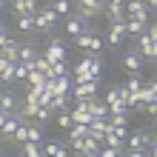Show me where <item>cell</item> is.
<instances>
[{
	"mask_svg": "<svg viewBox=\"0 0 157 157\" xmlns=\"http://www.w3.org/2000/svg\"><path fill=\"white\" fill-rule=\"evenodd\" d=\"M123 14L149 20V6H146V0H123Z\"/></svg>",
	"mask_w": 157,
	"mask_h": 157,
	"instance_id": "6da1fadb",
	"label": "cell"
},
{
	"mask_svg": "<svg viewBox=\"0 0 157 157\" xmlns=\"http://www.w3.org/2000/svg\"><path fill=\"white\" fill-rule=\"evenodd\" d=\"M137 52L143 54V60H154L157 57V46H154V37H151L149 32L137 34Z\"/></svg>",
	"mask_w": 157,
	"mask_h": 157,
	"instance_id": "7a4b0ae2",
	"label": "cell"
},
{
	"mask_svg": "<svg viewBox=\"0 0 157 157\" xmlns=\"http://www.w3.org/2000/svg\"><path fill=\"white\" fill-rule=\"evenodd\" d=\"M123 66H126V71H128V75H140V71H143V54L137 52V46H132V49L126 52Z\"/></svg>",
	"mask_w": 157,
	"mask_h": 157,
	"instance_id": "3957f363",
	"label": "cell"
},
{
	"mask_svg": "<svg viewBox=\"0 0 157 157\" xmlns=\"http://www.w3.org/2000/svg\"><path fill=\"white\" fill-rule=\"evenodd\" d=\"M75 100L83 97H97V80H86V83H71V91H69Z\"/></svg>",
	"mask_w": 157,
	"mask_h": 157,
	"instance_id": "277c9868",
	"label": "cell"
},
{
	"mask_svg": "<svg viewBox=\"0 0 157 157\" xmlns=\"http://www.w3.org/2000/svg\"><path fill=\"white\" fill-rule=\"evenodd\" d=\"M123 40H126V20H123V17H114L112 26H109V43L120 46Z\"/></svg>",
	"mask_w": 157,
	"mask_h": 157,
	"instance_id": "5b68a950",
	"label": "cell"
},
{
	"mask_svg": "<svg viewBox=\"0 0 157 157\" xmlns=\"http://www.w3.org/2000/svg\"><path fill=\"white\" fill-rule=\"evenodd\" d=\"M43 57L49 60V63H57V60H66V46H63L60 40H52V43H49V49L43 52Z\"/></svg>",
	"mask_w": 157,
	"mask_h": 157,
	"instance_id": "8992f818",
	"label": "cell"
},
{
	"mask_svg": "<svg viewBox=\"0 0 157 157\" xmlns=\"http://www.w3.org/2000/svg\"><path fill=\"white\" fill-rule=\"evenodd\" d=\"M146 23L149 20H140V17H126V37H137V34L146 32Z\"/></svg>",
	"mask_w": 157,
	"mask_h": 157,
	"instance_id": "52a82bcc",
	"label": "cell"
},
{
	"mask_svg": "<svg viewBox=\"0 0 157 157\" xmlns=\"http://www.w3.org/2000/svg\"><path fill=\"white\" fill-rule=\"evenodd\" d=\"M17 49H20V43H17V40H12V37H6V40H3V46H0V54H3L6 60L17 63Z\"/></svg>",
	"mask_w": 157,
	"mask_h": 157,
	"instance_id": "ba28073f",
	"label": "cell"
},
{
	"mask_svg": "<svg viewBox=\"0 0 157 157\" xmlns=\"http://www.w3.org/2000/svg\"><path fill=\"white\" fill-rule=\"evenodd\" d=\"M14 14H34L37 12V0H12Z\"/></svg>",
	"mask_w": 157,
	"mask_h": 157,
	"instance_id": "9c48e42d",
	"label": "cell"
},
{
	"mask_svg": "<svg viewBox=\"0 0 157 157\" xmlns=\"http://www.w3.org/2000/svg\"><path fill=\"white\" fill-rule=\"evenodd\" d=\"M0 109L3 112H17V91H0Z\"/></svg>",
	"mask_w": 157,
	"mask_h": 157,
	"instance_id": "30bf717a",
	"label": "cell"
},
{
	"mask_svg": "<svg viewBox=\"0 0 157 157\" xmlns=\"http://www.w3.org/2000/svg\"><path fill=\"white\" fill-rule=\"evenodd\" d=\"M20 154H26V157H43V143L40 140H23Z\"/></svg>",
	"mask_w": 157,
	"mask_h": 157,
	"instance_id": "8fae6325",
	"label": "cell"
},
{
	"mask_svg": "<svg viewBox=\"0 0 157 157\" xmlns=\"http://www.w3.org/2000/svg\"><path fill=\"white\" fill-rule=\"evenodd\" d=\"M49 109H52V114H57V112H69V94H52Z\"/></svg>",
	"mask_w": 157,
	"mask_h": 157,
	"instance_id": "7c38bea8",
	"label": "cell"
},
{
	"mask_svg": "<svg viewBox=\"0 0 157 157\" xmlns=\"http://www.w3.org/2000/svg\"><path fill=\"white\" fill-rule=\"evenodd\" d=\"M86 26H89V23H86V20H80L77 14H69V20H66V32L71 34V37H77V34L86 29Z\"/></svg>",
	"mask_w": 157,
	"mask_h": 157,
	"instance_id": "4fadbf2b",
	"label": "cell"
},
{
	"mask_svg": "<svg viewBox=\"0 0 157 157\" xmlns=\"http://www.w3.org/2000/svg\"><path fill=\"white\" fill-rule=\"evenodd\" d=\"M97 151H100V140H94L91 134H86L83 137V157H97Z\"/></svg>",
	"mask_w": 157,
	"mask_h": 157,
	"instance_id": "5bb4252c",
	"label": "cell"
},
{
	"mask_svg": "<svg viewBox=\"0 0 157 157\" xmlns=\"http://www.w3.org/2000/svg\"><path fill=\"white\" fill-rule=\"evenodd\" d=\"M69 154V149L63 143H46L43 146V157H66Z\"/></svg>",
	"mask_w": 157,
	"mask_h": 157,
	"instance_id": "9a60e30c",
	"label": "cell"
},
{
	"mask_svg": "<svg viewBox=\"0 0 157 157\" xmlns=\"http://www.w3.org/2000/svg\"><path fill=\"white\" fill-rule=\"evenodd\" d=\"M0 77H3V83H12L14 80V63L6 60L3 54H0Z\"/></svg>",
	"mask_w": 157,
	"mask_h": 157,
	"instance_id": "2e32d148",
	"label": "cell"
},
{
	"mask_svg": "<svg viewBox=\"0 0 157 157\" xmlns=\"http://www.w3.org/2000/svg\"><path fill=\"white\" fill-rule=\"evenodd\" d=\"M123 97H126V86H123V83H117V86H112V89L106 91L103 103L109 106V103H114V100H123Z\"/></svg>",
	"mask_w": 157,
	"mask_h": 157,
	"instance_id": "e0dca14e",
	"label": "cell"
},
{
	"mask_svg": "<svg viewBox=\"0 0 157 157\" xmlns=\"http://www.w3.org/2000/svg\"><path fill=\"white\" fill-rule=\"evenodd\" d=\"M49 6H52L60 17H69V14H71V0H52Z\"/></svg>",
	"mask_w": 157,
	"mask_h": 157,
	"instance_id": "ac0fdd59",
	"label": "cell"
},
{
	"mask_svg": "<svg viewBox=\"0 0 157 157\" xmlns=\"http://www.w3.org/2000/svg\"><path fill=\"white\" fill-rule=\"evenodd\" d=\"M34 54H37V46H32V43H20V49H17V60H32Z\"/></svg>",
	"mask_w": 157,
	"mask_h": 157,
	"instance_id": "d6986e66",
	"label": "cell"
},
{
	"mask_svg": "<svg viewBox=\"0 0 157 157\" xmlns=\"http://www.w3.org/2000/svg\"><path fill=\"white\" fill-rule=\"evenodd\" d=\"M17 29L20 32H34V14H17Z\"/></svg>",
	"mask_w": 157,
	"mask_h": 157,
	"instance_id": "ffe728a7",
	"label": "cell"
},
{
	"mask_svg": "<svg viewBox=\"0 0 157 157\" xmlns=\"http://www.w3.org/2000/svg\"><path fill=\"white\" fill-rule=\"evenodd\" d=\"M97 14H100L97 9H91V6H80V3H77V17H80V20H86V23H91V20H94Z\"/></svg>",
	"mask_w": 157,
	"mask_h": 157,
	"instance_id": "44dd1931",
	"label": "cell"
},
{
	"mask_svg": "<svg viewBox=\"0 0 157 157\" xmlns=\"http://www.w3.org/2000/svg\"><path fill=\"white\" fill-rule=\"evenodd\" d=\"M103 146H114V149H120V151H123V140H120V137L114 134V128H109V132L103 134Z\"/></svg>",
	"mask_w": 157,
	"mask_h": 157,
	"instance_id": "7402d4cb",
	"label": "cell"
},
{
	"mask_svg": "<svg viewBox=\"0 0 157 157\" xmlns=\"http://www.w3.org/2000/svg\"><path fill=\"white\" fill-rule=\"evenodd\" d=\"M26 80H29V86H46V75L37 69H32L29 75H26Z\"/></svg>",
	"mask_w": 157,
	"mask_h": 157,
	"instance_id": "603a6c76",
	"label": "cell"
},
{
	"mask_svg": "<svg viewBox=\"0 0 157 157\" xmlns=\"http://www.w3.org/2000/svg\"><path fill=\"white\" fill-rule=\"evenodd\" d=\"M126 86V91H140V86H143V77L140 75H128V80L123 83Z\"/></svg>",
	"mask_w": 157,
	"mask_h": 157,
	"instance_id": "cb8c5ba5",
	"label": "cell"
},
{
	"mask_svg": "<svg viewBox=\"0 0 157 157\" xmlns=\"http://www.w3.org/2000/svg\"><path fill=\"white\" fill-rule=\"evenodd\" d=\"M57 75H69V63H66V60H57V63H52V71H49V77H57Z\"/></svg>",
	"mask_w": 157,
	"mask_h": 157,
	"instance_id": "d4e9b609",
	"label": "cell"
},
{
	"mask_svg": "<svg viewBox=\"0 0 157 157\" xmlns=\"http://www.w3.org/2000/svg\"><path fill=\"white\" fill-rule=\"evenodd\" d=\"M26 140H40L43 143V128L40 126H26Z\"/></svg>",
	"mask_w": 157,
	"mask_h": 157,
	"instance_id": "484cf974",
	"label": "cell"
},
{
	"mask_svg": "<svg viewBox=\"0 0 157 157\" xmlns=\"http://www.w3.org/2000/svg\"><path fill=\"white\" fill-rule=\"evenodd\" d=\"M26 75H29V66L23 60H17L14 63V80H26Z\"/></svg>",
	"mask_w": 157,
	"mask_h": 157,
	"instance_id": "4316f807",
	"label": "cell"
},
{
	"mask_svg": "<svg viewBox=\"0 0 157 157\" xmlns=\"http://www.w3.org/2000/svg\"><path fill=\"white\" fill-rule=\"evenodd\" d=\"M97 154H100V157H120L123 151L114 149V146H103V143H100V151H97Z\"/></svg>",
	"mask_w": 157,
	"mask_h": 157,
	"instance_id": "83f0119b",
	"label": "cell"
},
{
	"mask_svg": "<svg viewBox=\"0 0 157 157\" xmlns=\"http://www.w3.org/2000/svg\"><path fill=\"white\" fill-rule=\"evenodd\" d=\"M34 117H37L40 123H46V120L52 117V109H49V106H37V112H34Z\"/></svg>",
	"mask_w": 157,
	"mask_h": 157,
	"instance_id": "f1b7e54d",
	"label": "cell"
},
{
	"mask_svg": "<svg viewBox=\"0 0 157 157\" xmlns=\"http://www.w3.org/2000/svg\"><path fill=\"white\" fill-rule=\"evenodd\" d=\"M54 117H57V126H60V128H69V126H71V117H69V112H57Z\"/></svg>",
	"mask_w": 157,
	"mask_h": 157,
	"instance_id": "f546056e",
	"label": "cell"
},
{
	"mask_svg": "<svg viewBox=\"0 0 157 157\" xmlns=\"http://www.w3.org/2000/svg\"><path fill=\"white\" fill-rule=\"evenodd\" d=\"M100 49H103V40H100L97 34H94V37H91V43H89V52H94V54H97Z\"/></svg>",
	"mask_w": 157,
	"mask_h": 157,
	"instance_id": "4dcf8cb0",
	"label": "cell"
},
{
	"mask_svg": "<svg viewBox=\"0 0 157 157\" xmlns=\"http://www.w3.org/2000/svg\"><path fill=\"white\" fill-rule=\"evenodd\" d=\"M112 128H114V134L120 137V140H126V134H128V132H126V126H112Z\"/></svg>",
	"mask_w": 157,
	"mask_h": 157,
	"instance_id": "1f68e13d",
	"label": "cell"
},
{
	"mask_svg": "<svg viewBox=\"0 0 157 157\" xmlns=\"http://www.w3.org/2000/svg\"><path fill=\"white\" fill-rule=\"evenodd\" d=\"M6 37H9V32H6V26L0 23V46H3V40H6Z\"/></svg>",
	"mask_w": 157,
	"mask_h": 157,
	"instance_id": "d6a6232c",
	"label": "cell"
},
{
	"mask_svg": "<svg viewBox=\"0 0 157 157\" xmlns=\"http://www.w3.org/2000/svg\"><path fill=\"white\" fill-rule=\"evenodd\" d=\"M9 114H12V112H3V109H0V126L6 123V117H9Z\"/></svg>",
	"mask_w": 157,
	"mask_h": 157,
	"instance_id": "836d02e7",
	"label": "cell"
},
{
	"mask_svg": "<svg viewBox=\"0 0 157 157\" xmlns=\"http://www.w3.org/2000/svg\"><path fill=\"white\" fill-rule=\"evenodd\" d=\"M146 6H149V9H154V6H157V0H146Z\"/></svg>",
	"mask_w": 157,
	"mask_h": 157,
	"instance_id": "e575fe53",
	"label": "cell"
},
{
	"mask_svg": "<svg viewBox=\"0 0 157 157\" xmlns=\"http://www.w3.org/2000/svg\"><path fill=\"white\" fill-rule=\"evenodd\" d=\"M0 17H3V6H0Z\"/></svg>",
	"mask_w": 157,
	"mask_h": 157,
	"instance_id": "d590c367",
	"label": "cell"
},
{
	"mask_svg": "<svg viewBox=\"0 0 157 157\" xmlns=\"http://www.w3.org/2000/svg\"><path fill=\"white\" fill-rule=\"evenodd\" d=\"M0 6H3V0H0Z\"/></svg>",
	"mask_w": 157,
	"mask_h": 157,
	"instance_id": "8d00e7d4",
	"label": "cell"
},
{
	"mask_svg": "<svg viewBox=\"0 0 157 157\" xmlns=\"http://www.w3.org/2000/svg\"><path fill=\"white\" fill-rule=\"evenodd\" d=\"M0 83H3V77H0Z\"/></svg>",
	"mask_w": 157,
	"mask_h": 157,
	"instance_id": "74e56055",
	"label": "cell"
}]
</instances>
